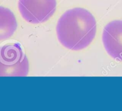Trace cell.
Segmentation results:
<instances>
[{"mask_svg":"<svg viewBox=\"0 0 122 111\" xmlns=\"http://www.w3.org/2000/svg\"><path fill=\"white\" fill-rule=\"evenodd\" d=\"M19 11L23 19L31 24L50 20L57 8V0H19Z\"/></svg>","mask_w":122,"mask_h":111,"instance_id":"cell-3","label":"cell"},{"mask_svg":"<svg viewBox=\"0 0 122 111\" xmlns=\"http://www.w3.org/2000/svg\"><path fill=\"white\" fill-rule=\"evenodd\" d=\"M97 21L89 11L76 7L67 10L60 17L56 26L60 44L73 51L86 48L95 39Z\"/></svg>","mask_w":122,"mask_h":111,"instance_id":"cell-1","label":"cell"},{"mask_svg":"<svg viewBox=\"0 0 122 111\" xmlns=\"http://www.w3.org/2000/svg\"><path fill=\"white\" fill-rule=\"evenodd\" d=\"M17 26V21L13 12L9 8L0 6V41L13 37Z\"/></svg>","mask_w":122,"mask_h":111,"instance_id":"cell-5","label":"cell"},{"mask_svg":"<svg viewBox=\"0 0 122 111\" xmlns=\"http://www.w3.org/2000/svg\"><path fill=\"white\" fill-rule=\"evenodd\" d=\"M105 50L111 57L122 62V20H115L106 25L102 34Z\"/></svg>","mask_w":122,"mask_h":111,"instance_id":"cell-4","label":"cell"},{"mask_svg":"<svg viewBox=\"0 0 122 111\" xmlns=\"http://www.w3.org/2000/svg\"><path fill=\"white\" fill-rule=\"evenodd\" d=\"M29 70L28 59L19 43L0 45V76H26Z\"/></svg>","mask_w":122,"mask_h":111,"instance_id":"cell-2","label":"cell"}]
</instances>
